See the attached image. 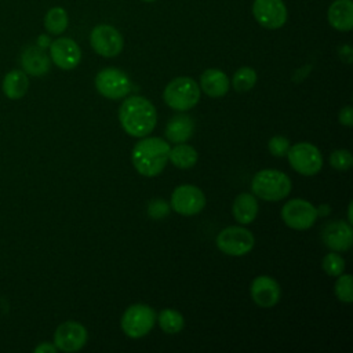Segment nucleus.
Wrapping results in <instances>:
<instances>
[{
    "label": "nucleus",
    "mask_w": 353,
    "mask_h": 353,
    "mask_svg": "<svg viewBox=\"0 0 353 353\" xmlns=\"http://www.w3.org/2000/svg\"><path fill=\"white\" fill-rule=\"evenodd\" d=\"M119 120L123 130L135 138L149 135L157 121V113L153 103L139 95H132L119 108Z\"/></svg>",
    "instance_id": "obj_1"
},
{
    "label": "nucleus",
    "mask_w": 353,
    "mask_h": 353,
    "mask_svg": "<svg viewBox=\"0 0 353 353\" xmlns=\"http://www.w3.org/2000/svg\"><path fill=\"white\" fill-rule=\"evenodd\" d=\"M170 145L159 137L142 138L135 143L131 152V160L135 170L143 176L159 175L168 161Z\"/></svg>",
    "instance_id": "obj_2"
},
{
    "label": "nucleus",
    "mask_w": 353,
    "mask_h": 353,
    "mask_svg": "<svg viewBox=\"0 0 353 353\" xmlns=\"http://www.w3.org/2000/svg\"><path fill=\"white\" fill-rule=\"evenodd\" d=\"M251 189L259 199L279 201L290 194L291 179L285 172L279 170H261L254 175Z\"/></svg>",
    "instance_id": "obj_3"
},
{
    "label": "nucleus",
    "mask_w": 353,
    "mask_h": 353,
    "mask_svg": "<svg viewBox=\"0 0 353 353\" xmlns=\"http://www.w3.org/2000/svg\"><path fill=\"white\" fill-rule=\"evenodd\" d=\"M163 99L171 109L185 112L199 102L200 87L192 77L179 76L167 84L163 92Z\"/></svg>",
    "instance_id": "obj_4"
},
{
    "label": "nucleus",
    "mask_w": 353,
    "mask_h": 353,
    "mask_svg": "<svg viewBox=\"0 0 353 353\" xmlns=\"http://www.w3.org/2000/svg\"><path fill=\"white\" fill-rule=\"evenodd\" d=\"M154 310L143 303H134L128 306L120 320L121 330L130 338H142L149 334L154 325Z\"/></svg>",
    "instance_id": "obj_5"
},
{
    "label": "nucleus",
    "mask_w": 353,
    "mask_h": 353,
    "mask_svg": "<svg viewBox=\"0 0 353 353\" xmlns=\"http://www.w3.org/2000/svg\"><path fill=\"white\" fill-rule=\"evenodd\" d=\"M216 247L226 255L241 256L248 254L255 244L254 234L243 226H228L216 236Z\"/></svg>",
    "instance_id": "obj_6"
},
{
    "label": "nucleus",
    "mask_w": 353,
    "mask_h": 353,
    "mask_svg": "<svg viewBox=\"0 0 353 353\" xmlns=\"http://www.w3.org/2000/svg\"><path fill=\"white\" fill-rule=\"evenodd\" d=\"M290 165L299 174L312 176L323 167V156L320 150L309 142H299L292 145L287 154Z\"/></svg>",
    "instance_id": "obj_7"
},
{
    "label": "nucleus",
    "mask_w": 353,
    "mask_h": 353,
    "mask_svg": "<svg viewBox=\"0 0 353 353\" xmlns=\"http://www.w3.org/2000/svg\"><path fill=\"white\" fill-rule=\"evenodd\" d=\"M130 77L117 68H105L95 76L97 91L109 99H120L131 91Z\"/></svg>",
    "instance_id": "obj_8"
},
{
    "label": "nucleus",
    "mask_w": 353,
    "mask_h": 353,
    "mask_svg": "<svg viewBox=\"0 0 353 353\" xmlns=\"http://www.w3.org/2000/svg\"><path fill=\"white\" fill-rule=\"evenodd\" d=\"M317 215V208L303 199H291L281 208V218L284 223L295 230H306L312 228Z\"/></svg>",
    "instance_id": "obj_9"
},
{
    "label": "nucleus",
    "mask_w": 353,
    "mask_h": 353,
    "mask_svg": "<svg viewBox=\"0 0 353 353\" xmlns=\"http://www.w3.org/2000/svg\"><path fill=\"white\" fill-rule=\"evenodd\" d=\"M90 44L97 54L105 58H113L121 52L124 47V40L121 33L116 28H113L112 25L101 23L91 30Z\"/></svg>",
    "instance_id": "obj_10"
},
{
    "label": "nucleus",
    "mask_w": 353,
    "mask_h": 353,
    "mask_svg": "<svg viewBox=\"0 0 353 353\" xmlns=\"http://www.w3.org/2000/svg\"><path fill=\"white\" fill-rule=\"evenodd\" d=\"M205 205L204 193L194 185H181L171 194V208L181 215H196Z\"/></svg>",
    "instance_id": "obj_11"
},
{
    "label": "nucleus",
    "mask_w": 353,
    "mask_h": 353,
    "mask_svg": "<svg viewBox=\"0 0 353 353\" xmlns=\"http://www.w3.org/2000/svg\"><path fill=\"white\" fill-rule=\"evenodd\" d=\"M252 14L266 29H279L287 22V7L283 0H254Z\"/></svg>",
    "instance_id": "obj_12"
},
{
    "label": "nucleus",
    "mask_w": 353,
    "mask_h": 353,
    "mask_svg": "<svg viewBox=\"0 0 353 353\" xmlns=\"http://www.w3.org/2000/svg\"><path fill=\"white\" fill-rule=\"evenodd\" d=\"M88 334L84 325L77 321H65L54 332V345L58 350L72 353L80 350L87 342Z\"/></svg>",
    "instance_id": "obj_13"
},
{
    "label": "nucleus",
    "mask_w": 353,
    "mask_h": 353,
    "mask_svg": "<svg viewBox=\"0 0 353 353\" xmlns=\"http://www.w3.org/2000/svg\"><path fill=\"white\" fill-rule=\"evenodd\" d=\"M50 58L59 69L70 70L80 63L81 50L74 40L59 37L50 43Z\"/></svg>",
    "instance_id": "obj_14"
},
{
    "label": "nucleus",
    "mask_w": 353,
    "mask_h": 353,
    "mask_svg": "<svg viewBox=\"0 0 353 353\" xmlns=\"http://www.w3.org/2000/svg\"><path fill=\"white\" fill-rule=\"evenodd\" d=\"M321 239L325 247L332 251H347L353 243L352 225L345 221H334L324 226Z\"/></svg>",
    "instance_id": "obj_15"
},
{
    "label": "nucleus",
    "mask_w": 353,
    "mask_h": 353,
    "mask_svg": "<svg viewBox=\"0 0 353 353\" xmlns=\"http://www.w3.org/2000/svg\"><path fill=\"white\" fill-rule=\"evenodd\" d=\"M250 294L258 306L272 307L280 301L281 290L274 279L269 276H258L250 285Z\"/></svg>",
    "instance_id": "obj_16"
},
{
    "label": "nucleus",
    "mask_w": 353,
    "mask_h": 353,
    "mask_svg": "<svg viewBox=\"0 0 353 353\" xmlns=\"http://www.w3.org/2000/svg\"><path fill=\"white\" fill-rule=\"evenodd\" d=\"M21 66L26 74L44 76L51 68V58L39 46H29L21 54Z\"/></svg>",
    "instance_id": "obj_17"
},
{
    "label": "nucleus",
    "mask_w": 353,
    "mask_h": 353,
    "mask_svg": "<svg viewBox=\"0 0 353 353\" xmlns=\"http://www.w3.org/2000/svg\"><path fill=\"white\" fill-rule=\"evenodd\" d=\"M328 23L339 30L349 32L353 28V1L352 0H335L327 12Z\"/></svg>",
    "instance_id": "obj_18"
},
{
    "label": "nucleus",
    "mask_w": 353,
    "mask_h": 353,
    "mask_svg": "<svg viewBox=\"0 0 353 353\" xmlns=\"http://www.w3.org/2000/svg\"><path fill=\"white\" fill-rule=\"evenodd\" d=\"M230 87L229 77L219 69H207L200 76V88L211 98L223 97Z\"/></svg>",
    "instance_id": "obj_19"
},
{
    "label": "nucleus",
    "mask_w": 353,
    "mask_h": 353,
    "mask_svg": "<svg viewBox=\"0 0 353 353\" xmlns=\"http://www.w3.org/2000/svg\"><path fill=\"white\" fill-rule=\"evenodd\" d=\"M194 131V121L190 116L178 114L174 116L165 125V138L174 143L186 142Z\"/></svg>",
    "instance_id": "obj_20"
},
{
    "label": "nucleus",
    "mask_w": 353,
    "mask_h": 353,
    "mask_svg": "<svg viewBox=\"0 0 353 353\" xmlns=\"http://www.w3.org/2000/svg\"><path fill=\"white\" fill-rule=\"evenodd\" d=\"M28 88H29L28 74L19 69L10 70L4 76L1 83V90L4 95L12 101L21 99L22 97H25V94L28 92Z\"/></svg>",
    "instance_id": "obj_21"
},
{
    "label": "nucleus",
    "mask_w": 353,
    "mask_h": 353,
    "mask_svg": "<svg viewBox=\"0 0 353 353\" xmlns=\"http://www.w3.org/2000/svg\"><path fill=\"white\" fill-rule=\"evenodd\" d=\"M258 201L250 193H240L232 207V212L234 219L241 225L251 223L256 215H258Z\"/></svg>",
    "instance_id": "obj_22"
},
{
    "label": "nucleus",
    "mask_w": 353,
    "mask_h": 353,
    "mask_svg": "<svg viewBox=\"0 0 353 353\" xmlns=\"http://www.w3.org/2000/svg\"><path fill=\"white\" fill-rule=\"evenodd\" d=\"M199 154L196 149L188 143H178L174 148H170L168 160L178 168H192L197 163Z\"/></svg>",
    "instance_id": "obj_23"
},
{
    "label": "nucleus",
    "mask_w": 353,
    "mask_h": 353,
    "mask_svg": "<svg viewBox=\"0 0 353 353\" xmlns=\"http://www.w3.org/2000/svg\"><path fill=\"white\" fill-rule=\"evenodd\" d=\"M69 23L68 12L62 7H52L44 17V28L51 34H61L66 30Z\"/></svg>",
    "instance_id": "obj_24"
},
{
    "label": "nucleus",
    "mask_w": 353,
    "mask_h": 353,
    "mask_svg": "<svg viewBox=\"0 0 353 353\" xmlns=\"http://www.w3.org/2000/svg\"><path fill=\"white\" fill-rule=\"evenodd\" d=\"M160 328L167 334H178L185 325L183 316L174 309H163L157 317Z\"/></svg>",
    "instance_id": "obj_25"
},
{
    "label": "nucleus",
    "mask_w": 353,
    "mask_h": 353,
    "mask_svg": "<svg viewBox=\"0 0 353 353\" xmlns=\"http://www.w3.org/2000/svg\"><path fill=\"white\" fill-rule=\"evenodd\" d=\"M255 83H256V72L250 66H243L237 69L232 79L233 88L239 92L250 91L255 85Z\"/></svg>",
    "instance_id": "obj_26"
},
{
    "label": "nucleus",
    "mask_w": 353,
    "mask_h": 353,
    "mask_svg": "<svg viewBox=\"0 0 353 353\" xmlns=\"http://www.w3.org/2000/svg\"><path fill=\"white\" fill-rule=\"evenodd\" d=\"M352 276L349 273L339 274L335 283V295L339 301L345 303L353 302V288H352Z\"/></svg>",
    "instance_id": "obj_27"
},
{
    "label": "nucleus",
    "mask_w": 353,
    "mask_h": 353,
    "mask_svg": "<svg viewBox=\"0 0 353 353\" xmlns=\"http://www.w3.org/2000/svg\"><path fill=\"white\" fill-rule=\"evenodd\" d=\"M321 266L328 276L338 277L345 270V259L339 254H336V251L330 252L323 258Z\"/></svg>",
    "instance_id": "obj_28"
},
{
    "label": "nucleus",
    "mask_w": 353,
    "mask_h": 353,
    "mask_svg": "<svg viewBox=\"0 0 353 353\" xmlns=\"http://www.w3.org/2000/svg\"><path fill=\"white\" fill-rule=\"evenodd\" d=\"M330 164L335 168V170H339V171H346L352 167L353 164V157H352V153L346 149H338V150H334L331 154H330Z\"/></svg>",
    "instance_id": "obj_29"
},
{
    "label": "nucleus",
    "mask_w": 353,
    "mask_h": 353,
    "mask_svg": "<svg viewBox=\"0 0 353 353\" xmlns=\"http://www.w3.org/2000/svg\"><path fill=\"white\" fill-rule=\"evenodd\" d=\"M268 148L273 156L283 157L287 154V152L290 149V141L285 137L276 135V137L270 138V141L268 142Z\"/></svg>",
    "instance_id": "obj_30"
},
{
    "label": "nucleus",
    "mask_w": 353,
    "mask_h": 353,
    "mask_svg": "<svg viewBox=\"0 0 353 353\" xmlns=\"http://www.w3.org/2000/svg\"><path fill=\"white\" fill-rule=\"evenodd\" d=\"M149 214L153 218H161L168 214V205L161 200H154L149 207Z\"/></svg>",
    "instance_id": "obj_31"
},
{
    "label": "nucleus",
    "mask_w": 353,
    "mask_h": 353,
    "mask_svg": "<svg viewBox=\"0 0 353 353\" xmlns=\"http://www.w3.org/2000/svg\"><path fill=\"white\" fill-rule=\"evenodd\" d=\"M338 119H339V123L346 125V127H352L353 125V110H352V106H345L339 110V114H338Z\"/></svg>",
    "instance_id": "obj_32"
},
{
    "label": "nucleus",
    "mask_w": 353,
    "mask_h": 353,
    "mask_svg": "<svg viewBox=\"0 0 353 353\" xmlns=\"http://www.w3.org/2000/svg\"><path fill=\"white\" fill-rule=\"evenodd\" d=\"M58 349L54 343H50V342H41L40 345H37L34 347V353H55Z\"/></svg>",
    "instance_id": "obj_33"
},
{
    "label": "nucleus",
    "mask_w": 353,
    "mask_h": 353,
    "mask_svg": "<svg viewBox=\"0 0 353 353\" xmlns=\"http://www.w3.org/2000/svg\"><path fill=\"white\" fill-rule=\"evenodd\" d=\"M142 1H146V3H152V1H156V0H142Z\"/></svg>",
    "instance_id": "obj_34"
}]
</instances>
